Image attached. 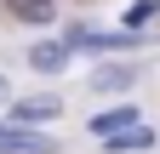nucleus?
<instances>
[{
    "label": "nucleus",
    "instance_id": "f257e3e1",
    "mask_svg": "<svg viewBox=\"0 0 160 154\" xmlns=\"http://www.w3.org/2000/svg\"><path fill=\"white\" fill-rule=\"evenodd\" d=\"M0 148L6 154H52V143L40 131H23V126H0Z\"/></svg>",
    "mask_w": 160,
    "mask_h": 154
},
{
    "label": "nucleus",
    "instance_id": "20e7f679",
    "mask_svg": "<svg viewBox=\"0 0 160 154\" xmlns=\"http://www.w3.org/2000/svg\"><path fill=\"white\" fill-rule=\"evenodd\" d=\"M132 120H137L132 108H109V114H92V131H97V137H114V131H126Z\"/></svg>",
    "mask_w": 160,
    "mask_h": 154
},
{
    "label": "nucleus",
    "instance_id": "7ed1b4c3",
    "mask_svg": "<svg viewBox=\"0 0 160 154\" xmlns=\"http://www.w3.org/2000/svg\"><path fill=\"white\" fill-rule=\"evenodd\" d=\"M29 63H34L40 74H57V69L69 63V46H63V40H57V46L46 40V46H34V51H29Z\"/></svg>",
    "mask_w": 160,
    "mask_h": 154
},
{
    "label": "nucleus",
    "instance_id": "f03ea898",
    "mask_svg": "<svg viewBox=\"0 0 160 154\" xmlns=\"http://www.w3.org/2000/svg\"><path fill=\"white\" fill-rule=\"evenodd\" d=\"M57 103L52 97H29V103H12V126H34V120H52Z\"/></svg>",
    "mask_w": 160,
    "mask_h": 154
},
{
    "label": "nucleus",
    "instance_id": "0eeeda50",
    "mask_svg": "<svg viewBox=\"0 0 160 154\" xmlns=\"http://www.w3.org/2000/svg\"><path fill=\"white\" fill-rule=\"evenodd\" d=\"M154 12H160V6H154V0H137V6L126 12V23H132V29H143V23H149V17H154Z\"/></svg>",
    "mask_w": 160,
    "mask_h": 154
},
{
    "label": "nucleus",
    "instance_id": "6e6552de",
    "mask_svg": "<svg viewBox=\"0 0 160 154\" xmlns=\"http://www.w3.org/2000/svg\"><path fill=\"white\" fill-rule=\"evenodd\" d=\"M86 40H92V46H109V51H126L132 34H86Z\"/></svg>",
    "mask_w": 160,
    "mask_h": 154
},
{
    "label": "nucleus",
    "instance_id": "423d86ee",
    "mask_svg": "<svg viewBox=\"0 0 160 154\" xmlns=\"http://www.w3.org/2000/svg\"><path fill=\"white\" fill-rule=\"evenodd\" d=\"M126 80H132V69H97V74H92V86H97V91H103V86L114 91V86H126Z\"/></svg>",
    "mask_w": 160,
    "mask_h": 154
},
{
    "label": "nucleus",
    "instance_id": "39448f33",
    "mask_svg": "<svg viewBox=\"0 0 160 154\" xmlns=\"http://www.w3.org/2000/svg\"><path fill=\"white\" fill-rule=\"evenodd\" d=\"M109 148H114V154H132V148H154V131H137V126H126V131H114V137H109Z\"/></svg>",
    "mask_w": 160,
    "mask_h": 154
}]
</instances>
